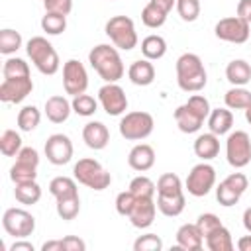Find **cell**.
<instances>
[{
    "label": "cell",
    "mask_w": 251,
    "mask_h": 251,
    "mask_svg": "<svg viewBox=\"0 0 251 251\" xmlns=\"http://www.w3.org/2000/svg\"><path fill=\"white\" fill-rule=\"evenodd\" d=\"M88 63L104 82H118L126 73L124 61L116 45L100 43L92 47L88 53Z\"/></svg>",
    "instance_id": "6da1fadb"
},
{
    "label": "cell",
    "mask_w": 251,
    "mask_h": 251,
    "mask_svg": "<svg viewBox=\"0 0 251 251\" xmlns=\"http://www.w3.org/2000/svg\"><path fill=\"white\" fill-rule=\"evenodd\" d=\"M208 82L202 59L196 53H182L176 59V84L184 92H200Z\"/></svg>",
    "instance_id": "7a4b0ae2"
},
{
    "label": "cell",
    "mask_w": 251,
    "mask_h": 251,
    "mask_svg": "<svg viewBox=\"0 0 251 251\" xmlns=\"http://www.w3.org/2000/svg\"><path fill=\"white\" fill-rule=\"evenodd\" d=\"M25 53L27 57L31 59V63L35 65V69L41 73V75H55L61 67V61H59V55L55 51V47L43 37V35H35L31 37L27 43H25Z\"/></svg>",
    "instance_id": "3957f363"
},
{
    "label": "cell",
    "mask_w": 251,
    "mask_h": 251,
    "mask_svg": "<svg viewBox=\"0 0 251 251\" xmlns=\"http://www.w3.org/2000/svg\"><path fill=\"white\" fill-rule=\"evenodd\" d=\"M73 176L76 182L92 188V190H106L112 184V175L92 157H82L73 167Z\"/></svg>",
    "instance_id": "277c9868"
},
{
    "label": "cell",
    "mask_w": 251,
    "mask_h": 251,
    "mask_svg": "<svg viewBox=\"0 0 251 251\" xmlns=\"http://www.w3.org/2000/svg\"><path fill=\"white\" fill-rule=\"evenodd\" d=\"M104 31L110 37V41L118 49H122V51H131L133 47H137L135 24L127 16H114V18H110L106 22V25H104Z\"/></svg>",
    "instance_id": "5b68a950"
},
{
    "label": "cell",
    "mask_w": 251,
    "mask_h": 251,
    "mask_svg": "<svg viewBox=\"0 0 251 251\" xmlns=\"http://www.w3.org/2000/svg\"><path fill=\"white\" fill-rule=\"evenodd\" d=\"M120 135L127 141H141L145 137H149L153 133L155 127V120L149 112L143 110H135V112H127L122 120H120Z\"/></svg>",
    "instance_id": "8992f818"
},
{
    "label": "cell",
    "mask_w": 251,
    "mask_h": 251,
    "mask_svg": "<svg viewBox=\"0 0 251 251\" xmlns=\"http://www.w3.org/2000/svg\"><path fill=\"white\" fill-rule=\"evenodd\" d=\"M226 159L233 169H243L251 161V137L243 129H235L226 139Z\"/></svg>",
    "instance_id": "52a82bcc"
},
{
    "label": "cell",
    "mask_w": 251,
    "mask_h": 251,
    "mask_svg": "<svg viewBox=\"0 0 251 251\" xmlns=\"http://www.w3.org/2000/svg\"><path fill=\"white\" fill-rule=\"evenodd\" d=\"M2 227L8 235L24 239L35 231V218L24 208H8L2 216Z\"/></svg>",
    "instance_id": "ba28073f"
},
{
    "label": "cell",
    "mask_w": 251,
    "mask_h": 251,
    "mask_svg": "<svg viewBox=\"0 0 251 251\" xmlns=\"http://www.w3.org/2000/svg\"><path fill=\"white\" fill-rule=\"evenodd\" d=\"M188 194L200 198V196H206L214 186H216V169L202 161L198 165H194L186 176V182H184Z\"/></svg>",
    "instance_id": "9c48e42d"
},
{
    "label": "cell",
    "mask_w": 251,
    "mask_h": 251,
    "mask_svg": "<svg viewBox=\"0 0 251 251\" xmlns=\"http://www.w3.org/2000/svg\"><path fill=\"white\" fill-rule=\"evenodd\" d=\"M249 27H251V24H247L239 16H229V18H222L214 25V33L222 41L241 45L249 39Z\"/></svg>",
    "instance_id": "30bf717a"
},
{
    "label": "cell",
    "mask_w": 251,
    "mask_h": 251,
    "mask_svg": "<svg viewBox=\"0 0 251 251\" xmlns=\"http://www.w3.org/2000/svg\"><path fill=\"white\" fill-rule=\"evenodd\" d=\"M63 88L71 96H78V94L86 92V88H88V75H86V69H84V65L80 61L69 59L63 65Z\"/></svg>",
    "instance_id": "8fae6325"
},
{
    "label": "cell",
    "mask_w": 251,
    "mask_h": 251,
    "mask_svg": "<svg viewBox=\"0 0 251 251\" xmlns=\"http://www.w3.org/2000/svg\"><path fill=\"white\" fill-rule=\"evenodd\" d=\"M98 102L108 116H122L127 110V96L118 82H106L100 86Z\"/></svg>",
    "instance_id": "7c38bea8"
},
{
    "label": "cell",
    "mask_w": 251,
    "mask_h": 251,
    "mask_svg": "<svg viewBox=\"0 0 251 251\" xmlns=\"http://www.w3.org/2000/svg\"><path fill=\"white\" fill-rule=\"evenodd\" d=\"M43 151H45V157L51 165L61 167L73 159V141L65 133H53L47 137Z\"/></svg>",
    "instance_id": "4fadbf2b"
},
{
    "label": "cell",
    "mask_w": 251,
    "mask_h": 251,
    "mask_svg": "<svg viewBox=\"0 0 251 251\" xmlns=\"http://www.w3.org/2000/svg\"><path fill=\"white\" fill-rule=\"evenodd\" d=\"M31 90H33V80L29 76L4 78L0 84V100L6 104H20L31 94Z\"/></svg>",
    "instance_id": "5bb4252c"
},
{
    "label": "cell",
    "mask_w": 251,
    "mask_h": 251,
    "mask_svg": "<svg viewBox=\"0 0 251 251\" xmlns=\"http://www.w3.org/2000/svg\"><path fill=\"white\" fill-rule=\"evenodd\" d=\"M155 212H157V204H155L153 198H137L135 204H133V210L127 216V220L131 222L133 227L145 229V227H149L153 224Z\"/></svg>",
    "instance_id": "9a60e30c"
},
{
    "label": "cell",
    "mask_w": 251,
    "mask_h": 251,
    "mask_svg": "<svg viewBox=\"0 0 251 251\" xmlns=\"http://www.w3.org/2000/svg\"><path fill=\"white\" fill-rule=\"evenodd\" d=\"M127 165L137 171V173H145L155 165V149L149 143H137L131 147L129 155H127Z\"/></svg>",
    "instance_id": "2e32d148"
},
{
    "label": "cell",
    "mask_w": 251,
    "mask_h": 251,
    "mask_svg": "<svg viewBox=\"0 0 251 251\" xmlns=\"http://www.w3.org/2000/svg\"><path fill=\"white\" fill-rule=\"evenodd\" d=\"M204 245V235L196 224H182L176 229V249L182 251H200Z\"/></svg>",
    "instance_id": "e0dca14e"
},
{
    "label": "cell",
    "mask_w": 251,
    "mask_h": 251,
    "mask_svg": "<svg viewBox=\"0 0 251 251\" xmlns=\"http://www.w3.org/2000/svg\"><path fill=\"white\" fill-rule=\"evenodd\" d=\"M82 141L86 143V147L100 151L110 143V131L102 122H88L82 127Z\"/></svg>",
    "instance_id": "ac0fdd59"
},
{
    "label": "cell",
    "mask_w": 251,
    "mask_h": 251,
    "mask_svg": "<svg viewBox=\"0 0 251 251\" xmlns=\"http://www.w3.org/2000/svg\"><path fill=\"white\" fill-rule=\"evenodd\" d=\"M173 116H175V122H176L178 129H180L182 133H196V131L202 127V124H204V118L198 116L186 102L180 104V106L175 110Z\"/></svg>",
    "instance_id": "d6986e66"
},
{
    "label": "cell",
    "mask_w": 251,
    "mask_h": 251,
    "mask_svg": "<svg viewBox=\"0 0 251 251\" xmlns=\"http://www.w3.org/2000/svg\"><path fill=\"white\" fill-rule=\"evenodd\" d=\"M127 76L135 86H149L155 80V67L149 59H137L129 65Z\"/></svg>",
    "instance_id": "ffe728a7"
},
{
    "label": "cell",
    "mask_w": 251,
    "mask_h": 251,
    "mask_svg": "<svg viewBox=\"0 0 251 251\" xmlns=\"http://www.w3.org/2000/svg\"><path fill=\"white\" fill-rule=\"evenodd\" d=\"M71 112H73V104L65 96H59L57 94V96H51V98L45 100V116L53 124L67 122L69 116H71Z\"/></svg>",
    "instance_id": "44dd1931"
},
{
    "label": "cell",
    "mask_w": 251,
    "mask_h": 251,
    "mask_svg": "<svg viewBox=\"0 0 251 251\" xmlns=\"http://www.w3.org/2000/svg\"><path fill=\"white\" fill-rule=\"evenodd\" d=\"M220 153V137L212 131L208 133H200L194 139V155L202 161H210L214 157H218Z\"/></svg>",
    "instance_id": "7402d4cb"
},
{
    "label": "cell",
    "mask_w": 251,
    "mask_h": 251,
    "mask_svg": "<svg viewBox=\"0 0 251 251\" xmlns=\"http://www.w3.org/2000/svg\"><path fill=\"white\" fill-rule=\"evenodd\" d=\"M226 78L231 86H245L251 80V65L245 59H233L226 67Z\"/></svg>",
    "instance_id": "603a6c76"
},
{
    "label": "cell",
    "mask_w": 251,
    "mask_h": 251,
    "mask_svg": "<svg viewBox=\"0 0 251 251\" xmlns=\"http://www.w3.org/2000/svg\"><path fill=\"white\" fill-rule=\"evenodd\" d=\"M231 126H233V114H231V110L227 106L226 108H216V110L210 112V116H208V127L218 137L229 133Z\"/></svg>",
    "instance_id": "cb8c5ba5"
},
{
    "label": "cell",
    "mask_w": 251,
    "mask_h": 251,
    "mask_svg": "<svg viewBox=\"0 0 251 251\" xmlns=\"http://www.w3.org/2000/svg\"><path fill=\"white\" fill-rule=\"evenodd\" d=\"M186 206V196L184 192L180 194H173V196H163V194H157V208L163 216L167 218H176L182 214Z\"/></svg>",
    "instance_id": "d4e9b609"
},
{
    "label": "cell",
    "mask_w": 251,
    "mask_h": 251,
    "mask_svg": "<svg viewBox=\"0 0 251 251\" xmlns=\"http://www.w3.org/2000/svg\"><path fill=\"white\" fill-rule=\"evenodd\" d=\"M49 192L55 196V200H65V198L78 196L76 178H71V176H55L49 182Z\"/></svg>",
    "instance_id": "484cf974"
},
{
    "label": "cell",
    "mask_w": 251,
    "mask_h": 251,
    "mask_svg": "<svg viewBox=\"0 0 251 251\" xmlns=\"http://www.w3.org/2000/svg\"><path fill=\"white\" fill-rule=\"evenodd\" d=\"M141 53L149 61H157V59L165 57V53H167V41H165V37L163 35H157V33H151V35L143 37V41H141Z\"/></svg>",
    "instance_id": "4316f807"
},
{
    "label": "cell",
    "mask_w": 251,
    "mask_h": 251,
    "mask_svg": "<svg viewBox=\"0 0 251 251\" xmlns=\"http://www.w3.org/2000/svg\"><path fill=\"white\" fill-rule=\"evenodd\" d=\"M204 243L210 251H231L233 249V239H231V233L226 226H220L210 235H206Z\"/></svg>",
    "instance_id": "83f0119b"
},
{
    "label": "cell",
    "mask_w": 251,
    "mask_h": 251,
    "mask_svg": "<svg viewBox=\"0 0 251 251\" xmlns=\"http://www.w3.org/2000/svg\"><path fill=\"white\" fill-rule=\"evenodd\" d=\"M14 196L20 204H25V206H31V204H37L39 198H41V186L35 182V180H29V182H20L16 184L14 188Z\"/></svg>",
    "instance_id": "f1b7e54d"
},
{
    "label": "cell",
    "mask_w": 251,
    "mask_h": 251,
    "mask_svg": "<svg viewBox=\"0 0 251 251\" xmlns=\"http://www.w3.org/2000/svg\"><path fill=\"white\" fill-rule=\"evenodd\" d=\"M224 102L229 110H245L251 106V92L245 86H231L224 94Z\"/></svg>",
    "instance_id": "f546056e"
},
{
    "label": "cell",
    "mask_w": 251,
    "mask_h": 251,
    "mask_svg": "<svg viewBox=\"0 0 251 251\" xmlns=\"http://www.w3.org/2000/svg\"><path fill=\"white\" fill-rule=\"evenodd\" d=\"M41 29L47 35H61L67 29V16L57 12H45V16L41 18Z\"/></svg>",
    "instance_id": "4dcf8cb0"
},
{
    "label": "cell",
    "mask_w": 251,
    "mask_h": 251,
    "mask_svg": "<svg viewBox=\"0 0 251 251\" xmlns=\"http://www.w3.org/2000/svg\"><path fill=\"white\" fill-rule=\"evenodd\" d=\"M41 122V112L37 110V106H24L18 112V127L22 131H33Z\"/></svg>",
    "instance_id": "1f68e13d"
},
{
    "label": "cell",
    "mask_w": 251,
    "mask_h": 251,
    "mask_svg": "<svg viewBox=\"0 0 251 251\" xmlns=\"http://www.w3.org/2000/svg\"><path fill=\"white\" fill-rule=\"evenodd\" d=\"M184 192L182 190V180L178 175L175 173H165L159 176L157 180V194H163V196H173V194H180Z\"/></svg>",
    "instance_id": "d6a6232c"
},
{
    "label": "cell",
    "mask_w": 251,
    "mask_h": 251,
    "mask_svg": "<svg viewBox=\"0 0 251 251\" xmlns=\"http://www.w3.org/2000/svg\"><path fill=\"white\" fill-rule=\"evenodd\" d=\"M167 12H163L159 6H155L153 2H147L145 4V8L141 10V22L147 25V27H151V29H157V27H161L165 22H167Z\"/></svg>",
    "instance_id": "836d02e7"
},
{
    "label": "cell",
    "mask_w": 251,
    "mask_h": 251,
    "mask_svg": "<svg viewBox=\"0 0 251 251\" xmlns=\"http://www.w3.org/2000/svg\"><path fill=\"white\" fill-rule=\"evenodd\" d=\"M73 112L75 114H78V116H82V118H90V116H94V112L98 110V100L94 98V96H90V94H78V96H73Z\"/></svg>",
    "instance_id": "e575fe53"
},
{
    "label": "cell",
    "mask_w": 251,
    "mask_h": 251,
    "mask_svg": "<svg viewBox=\"0 0 251 251\" xmlns=\"http://www.w3.org/2000/svg\"><path fill=\"white\" fill-rule=\"evenodd\" d=\"M22 137L18 131L14 129H6L2 135H0V151L4 157H16L20 151H22Z\"/></svg>",
    "instance_id": "d590c367"
},
{
    "label": "cell",
    "mask_w": 251,
    "mask_h": 251,
    "mask_svg": "<svg viewBox=\"0 0 251 251\" xmlns=\"http://www.w3.org/2000/svg\"><path fill=\"white\" fill-rule=\"evenodd\" d=\"M22 47V35L16 29L4 27L0 29V53L2 55H12Z\"/></svg>",
    "instance_id": "8d00e7d4"
},
{
    "label": "cell",
    "mask_w": 251,
    "mask_h": 251,
    "mask_svg": "<svg viewBox=\"0 0 251 251\" xmlns=\"http://www.w3.org/2000/svg\"><path fill=\"white\" fill-rule=\"evenodd\" d=\"M2 75H4V78L29 76V65L20 57H8L2 65Z\"/></svg>",
    "instance_id": "74e56055"
},
{
    "label": "cell",
    "mask_w": 251,
    "mask_h": 251,
    "mask_svg": "<svg viewBox=\"0 0 251 251\" xmlns=\"http://www.w3.org/2000/svg\"><path fill=\"white\" fill-rule=\"evenodd\" d=\"M35 176H37V167H33V165H27V163L16 161V163L10 167V178H12V182H14V184L35 180Z\"/></svg>",
    "instance_id": "f35d334b"
},
{
    "label": "cell",
    "mask_w": 251,
    "mask_h": 251,
    "mask_svg": "<svg viewBox=\"0 0 251 251\" xmlns=\"http://www.w3.org/2000/svg\"><path fill=\"white\" fill-rule=\"evenodd\" d=\"M129 190H131L137 198H153L155 192H157V184H155L149 176L139 175V176L131 178V182H129Z\"/></svg>",
    "instance_id": "ab89813d"
},
{
    "label": "cell",
    "mask_w": 251,
    "mask_h": 251,
    "mask_svg": "<svg viewBox=\"0 0 251 251\" xmlns=\"http://www.w3.org/2000/svg\"><path fill=\"white\" fill-rule=\"evenodd\" d=\"M57 216L65 222H71L78 216L80 212V198L73 196V198H65V200H57Z\"/></svg>",
    "instance_id": "60d3db41"
},
{
    "label": "cell",
    "mask_w": 251,
    "mask_h": 251,
    "mask_svg": "<svg viewBox=\"0 0 251 251\" xmlns=\"http://www.w3.org/2000/svg\"><path fill=\"white\" fill-rule=\"evenodd\" d=\"M175 8L182 22H196L200 16V0H176Z\"/></svg>",
    "instance_id": "b9f144b4"
},
{
    "label": "cell",
    "mask_w": 251,
    "mask_h": 251,
    "mask_svg": "<svg viewBox=\"0 0 251 251\" xmlns=\"http://www.w3.org/2000/svg\"><path fill=\"white\" fill-rule=\"evenodd\" d=\"M133 249L135 251H161L163 241L157 233H145V235H139L133 241Z\"/></svg>",
    "instance_id": "7bdbcfd3"
},
{
    "label": "cell",
    "mask_w": 251,
    "mask_h": 251,
    "mask_svg": "<svg viewBox=\"0 0 251 251\" xmlns=\"http://www.w3.org/2000/svg\"><path fill=\"white\" fill-rule=\"evenodd\" d=\"M196 226H198L200 233L206 237V235H210L214 229H218V227H220V226H224V224H222V220H220L216 214H212V212H206V214H200V216H198V220H196Z\"/></svg>",
    "instance_id": "ee69618b"
},
{
    "label": "cell",
    "mask_w": 251,
    "mask_h": 251,
    "mask_svg": "<svg viewBox=\"0 0 251 251\" xmlns=\"http://www.w3.org/2000/svg\"><path fill=\"white\" fill-rule=\"evenodd\" d=\"M135 200H137V196L127 188V190H124V192H120L118 196H116V212L120 214V216H129V212L133 210V204H135Z\"/></svg>",
    "instance_id": "f6af8a7d"
},
{
    "label": "cell",
    "mask_w": 251,
    "mask_h": 251,
    "mask_svg": "<svg viewBox=\"0 0 251 251\" xmlns=\"http://www.w3.org/2000/svg\"><path fill=\"white\" fill-rule=\"evenodd\" d=\"M186 104L198 114V116H202L204 120H208V116H210V112H212V108H210V102H208V98L206 96H202V94H192L188 100H186Z\"/></svg>",
    "instance_id": "bcb514c9"
},
{
    "label": "cell",
    "mask_w": 251,
    "mask_h": 251,
    "mask_svg": "<svg viewBox=\"0 0 251 251\" xmlns=\"http://www.w3.org/2000/svg\"><path fill=\"white\" fill-rule=\"evenodd\" d=\"M45 12H57L63 16H69L73 10V0H43Z\"/></svg>",
    "instance_id": "7dc6e473"
},
{
    "label": "cell",
    "mask_w": 251,
    "mask_h": 251,
    "mask_svg": "<svg viewBox=\"0 0 251 251\" xmlns=\"http://www.w3.org/2000/svg\"><path fill=\"white\" fill-rule=\"evenodd\" d=\"M16 161H22V163H27V165L37 167L39 165V153L33 147H22V151L16 155Z\"/></svg>",
    "instance_id": "c3c4849f"
},
{
    "label": "cell",
    "mask_w": 251,
    "mask_h": 251,
    "mask_svg": "<svg viewBox=\"0 0 251 251\" xmlns=\"http://www.w3.org/2000/svg\"><path fill=\"white\" fill-rule=\"evenodd\" d=\"M61 241H63V251H84L86 249V243L76 235H67Z\"/></svg>",
    "instance_id": "681fc988"
},
{
    "label": "cell",
    "mask_w": 251,
    "mask_h": 251,
    "mask_svg": "<svg viewBox=\"0 0 251 251\" xmlns=\"http://www.w3.org/2000/svg\"><path fill=\"white\" fill-rule=\"evenodd\" d=\"M237 16L251 24V0H239L237 2Z\"/></svg>",
    "instance_id": "f907efd6"
},
{
    "label": "cell",
    "mask_w": 251,
    "mask_h": 251,
    "mask_svg": "<svg viewBox=\"0 0 251 251\" xmlns=\"http://www.w3.org/2000/svg\"><path fill=\"white\" fill-rule=\"evenodd\" d=\"M10 251H33V243L25 241V237L24 239H16L12 243V247H10Z\"/></svg>",
    "instance_id": "816d5d0a"
},
{
    "label": "cell",
    "mask_w": 251,
    "mask_h": 251,
    "mask_svg": "<svg viewBox=\"0 0 251 251\" xmlns=\"http://www.w3.org/2000/svg\"><path fill=\"white\" fill-rule=\"evenodd\" d=\"M41 251H63V241H61V239L45 241V243L41 245Z\"/></svg>",
    "instance_id": "f5cc1de1"
},
{
    "label": "cell",
    "mask_w": 251,
    "mask_h": 251,
    "mask_svg": "<svg viewBox=\"0 0 251 251\" xmlns=\"http://www.w3.org/2000/svg\"><path fill=\"white\" fill-rule=\"evenodd\" d=\"M149 2H153L155 6H159L163 12H167V14H171V10L176 6V0H149Z\"/></svg>",
    "instance_id": "db71d44e"
},
{
    "label": "cell",
    "mask_w": 251,
    "mask_h": 251,
    "mask_svg": "<svg viewBox=\"0 0 251 251\" xmlns=\"http://www.w3.org/2000/svg\"><path fill=\"white\" fill-rule=\"evenodd\" d=\"M237 249L239 251H251V235H243L237 239Z\"/></svg>",
    "instance_id": "11a10c76"
},
{
    "label": "cell",
    "mask_w": 251,
    "mask_h": 251,
    "mask_svg": "<svg viewBox=\"0 0 251 251\" xmlns=\"http://www.w3.org/2000/svg\"><path fill=\"white\" fill-rule=\"evenodd\" d=\"M243 227L247 229V233H251V206L249 208H245V212H243Z\"/></svg>",
    "instance_id": "9f6ffc18"
},
{
    "label": "cell",
    "mask_w": 251,
    "mask_h": 251,
    "mask_svg": "<svg viewBox=\"0 0 251 251\" xmlns=\"http://www.w3.org/2000/svg\"><path fill=\"white\" fill-rule=\"evenodd\" d=\"M245 120H247V124L251 126V106L245 108Z\"/></svg>",
    "instance_id": "6f0895ef"
}]
</instances>
